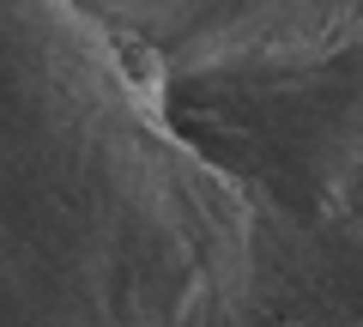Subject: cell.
Listing matches in <instances>:
<instances>
[{"instance_id":"6da1fadb","label":"cell","mask_w":363,"mask_h":327,"mask_svg":"<svg viewBox=\"0 0 363 327\" xmlns=\"http://www.w3.org/2000/svg\"><path fill=\"white\" fill-rule=\"evenodd\" d=\"M109 67L121 73V92H133V104L145 116H157V92H164V55L152 49L145 37H109Z\"/></svg>"}]
</instances>
